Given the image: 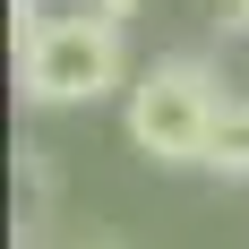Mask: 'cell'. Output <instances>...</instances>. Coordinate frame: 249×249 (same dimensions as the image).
Instances as JSON below:
<instances>
[{
  "label": "cell",
  "instance_id": "1",
  "mask_svg": "<svg viewBox=\"0 0 249 249\" xmlns=\"http://www.w3.org/2000/svg\"><path fill=\"white\" fill-rule=\"evenodd\" d=\"M215 112H224L215 60H206V52H163V60H146V69L129 77L121 129H129V146L146 155L155 172H189V163H206Z\"/></svg>",
  "mask_w": 249,
  "mask_h": 249
},
{
  "label": "cell",
  "instance_id": "2",
  "mask_svg": "<svg viewBox=\"0 0 249 249\" xmlns=\"http://www.w3.org/2000/svg\"><path fill=\"white\" fill-rule=\"evenodd\" d=\"M121 86H129V43L95 9H69L18 43V95L35 112H77V103H103Z\"/></svg>",
  "mask_w": 249,
  "mask_h": 249
},
{
  "label": "cell",
  "instance_id": "3",
  "mask_svg": "<svg viewBox=\"0 0 249 249\" xmlns=\"http://www.w3.org/2000/svg\"><path fill=\"white\" fill-rule=\"evenodd\" d=\"M198 172L249 180V95H224V112H215V129H206V163H198Z\"/></svg>",
  "mask_w": 249,
  "mask_h": 249
},
{
  "label": "cell",
  "instance_id": "4",
  "mask_svg": "<svg viewBox=\"0 0 249 249\" xmlns=\"http://www.w3.org/2000/svg\"><path fill=\"white\" fill-rule=\"evenodd\" d=\"M18 172L35 180V189H52V155H43V146H18Z\"/></svg>",
  "mask_w": 249,
  "mask_h": 249
},
{
  "label": "cell",
  "instance_id": "5",
  "mask_svg": "<svg viewBox=\"0 0 249 249\" xmlns=\"http://www.w3.org/2000/svg\"><path fill=\"white\" fill-rule=\"evenodd\" d=\"M86 9H95V18H112V26H129V18H138V0H86Z\"/></svg>",
  "mask_w": 249,
  "mask_h": 249
},
{
  "label": "cell",
  "instance_id": "6",
  "mask_svg": "<svg viewBox=\"0 0 249 249\" xmlns=\"http://www.w3.org/2000/svg\"><path fill=\"white\" fill-rule=\"evenodd\" d=\"M224 26H232V35H249V0H232V9H224Z\"/></svg>",
  "mask_w": 249,
  "mask_h": 249
},
{
  "label": "cell",
  "instance_id": "7",
  "mask_svg": "<svg viewBox=\"0 0 249 249\" xmlns=\"http://www.w3.org/2000/svg\"><path fill=\"white\" fill-rule=\"evenodd\" d=\"M215 9H232V0H215Z\"/></svg>",
  "mask_w": 249,
  "mask_h": 249
}]
</instances>
